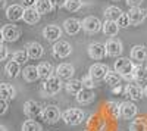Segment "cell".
Segmentation results:
<instances>
[{
	"instance_id": "1",
	"label": "cell",
	"mask_w": 147,
	"mask_h": 131,
	"mask_svg": "<svg viewBox=\"0 0 147 131\" xmlns=\"http://www.w3.org/2000/svg\"><path fill=\"white\" fill-rule=\"evenodd\" d=\"M115 71L127 81H131L134 80V68H136V65L132 63V61H129V57H118L115 61Z\"/></svg>"
},
{
	"instance_id": "2",
	"label": "cell",
	"mask_w": 147,
	"mask_h": 131,
	"mask_svg": "<svg viewBox=\"0 0 147 131\" xmlns=\"http://www.w3.org/2000/svg\"><path fill=\"white\" fill-rule=\"evenodd\" d=\"M84 111L82 109H78V108H71V109H66L63 113H62V120L65 121V124L68 125H80L82 121H84Z\"/></svg>"
},
{
	"instance_id": "3",
	"label": "cell",
	"mask_w": 147,
	"mask_h": 131,
	"mask_svg": "<svg viewBox=\"0 0 147 131\" xmlns=\"http://www.w3.org/2000/svg\"><path fill=\"white\" fill-rule=\"evenodd\" d=\"M43 112H44V108H41L35 100H28L24 105V113L30 120H35V121L40 120V118H43Z\"/></svg>"
},
{
	"instance_id": "4",
	"label": "cell",
	"mask_w": 147,
	"mask_h": 131,
	"mask_svg": "<svg viewBox=\"0 0 147 131\" xmlns=\"http://www.w3.org/2000/svg\"><path fill=\"white\" fill-rule=\"evenodd\" d=\"M62 78L59 77H50L47 78L44 82H43V91L47 94V96H55L57 94L60 90H62Z\"/></svg>"
},
{
	"instance_id": "5",
	"label": "cell",
	"mask_w": 147,
	"mask_h": 131,
	"mask_svg": "<svg viewBox=\"0 0 147 131\" xmlns=\"http://www.w3.org/2000/svg\"><path fill=\"white\" fill-rule=\"evenodd\" d=\"M2 40L3 41H16L19 37H21V30L16 27V25H3L2 30Z\"/></svg>"
},
{
	"instance_id": "6",
	"label": "cell",
	"mask_w": 147,
	"mask_h": 131,
	"mask_svg": "<svg viewBox=\"0 0 147 131\" xmlns=\"http://www.w3.org/2000/svg\"><path fill=\"white\" fill-rule=\"evenodd\" d=\"M102 28H103V24L100 22L99 18H96V16H87L82 21V30L87 31L88 34H96Z\"/></svg>"
},
{
	"instance_id": "7",
	"label": "cell",
	"mask_w": 147,
	"mask_h": 131,
	"mask_svg": "<svg viewBox=\"0 0 147 131\" xmlns=\"http://www.w3.org/2000/svg\"><path fill=\"white\" fill-rule=\"evenodd\" d=\"M60 118H62V113H60L59 108L55 105H49L44 108V112H43V120L49 124H55L57 122Z\"/></svg>"
},
{
	"instance_id": "8",
	"label": "cell",
	"mask_w": 147,
	"mask_h": 131,
	"mask_svg": "<svg viewBox=\"0 0 147 131\" xmlns=\"http://www.w3.org/2000/svg\"><path fill=\"white\" fill-rule=\"evenodd\" d=\"M72 52V47L68 41L65 40H59L55 43L53 46V55L55 57H59V59H63V57H68Z\"/></svg>"
},
{
	"instance_id": "9",
	"label": "cell",
	"mask_w": 147,
	"mask_h": 131,
	"mask_svg": "<svg viewBox=\"0 0 147 131\" xmlns=\"http://www.w3.org/2000/svg\"><path fill=\"white\" fill-rule=\"evenodd\" d=\"M106 52H107V56H110V57H119L121 56V53H122V43H121V40L119 38H109L107 41H106Z\"/></svg>"
},
{
	"instance_id": "10",
	"label": "cell",
	"mask_w": 147,
	"mask_h": 131,
	"mask_svg": "<svg viewBox=\"0 0 147 131\" xmlns=\"http://www.w3.org/2000/svg\"><path fill=\"white\" fill-rule=\"evenodd\" d=\"M137 112H138V108L136 103H132L129 100L121 103V118H124V120H132L137 115Z\"/></svg>"
},
{
	"instance_id": "11",
	"label": "cell",
	"mask_w": 147,
	"mask_h": 131,
	"mask_svg": "<svg viewBox=\"0 0 147 131\" xmlns=\"http://www.w3.org/2000/svg\"><path fill=\"white\" fill-rule=\"evenodd\" d=\"M43 37L47 41H59L60 37H62V28L57 25H47L43 30Z\"/></svg>"
},
{
	"instance_id": "12",
	"label": "cell",
	"mask_w": 147,
	"mask_h": 131,
	"mask_svg": "<svg viewBox=\"0 0 147 131\" xmlns=\"http://www.w3.org/2000/svg\"><path fill=\"white\" fill-rule=\"evenodd\" d=\"M106 55H107V52H106V46L105 44H102V43H91L88 46V56L91 59H94V61H100V59H103Z\"/></svg>"
},
{
	"instance_id": "13",
	"label": "cell",
	"mask_w": 147,
	"mask_h": 131,
	"mask_svg": "<svg viewBox=\"0 0 147 131\" xmlns=\"http://www.w3.org/2000/svg\"><path fill=\"white\" fill-rule=\"evenodd\" d=\"M128 16H129V21H131V25H140V24L147 18V12L143 10L141 7H131L129 12H128Z\"/></svg>"
},
{
	"instance_id": "14",
	"label": "cell",
	"mask_w": 147,
	"mask_h": 131,
	"mask_svg": "<svg viewBox=\"0 0 147 131\" xmlns=\"http://www.w3.org/2000/svg\"><path fill=\"white\" fill-rule=\"evenodd\" d=\"M24 14H25V9L22 5H12L6 9V18L9 21H19L24 18Z\"/></svg>"
},
{
	"instance_id": "15",
	"label": "cell",
	"mask_w": 147,
	"mask_h": 131,
	"mask_svg": "<svg viewBox=\"0 0 147 131\" xmlns=\"http://www.w3.org/2000/svg\"><path fill=\"white\" fill-rule=\"evenodd\" d=\"M131 59L138 63H146L147 62V47L146 46H134L131 49Z\"/></svg>"
},
{
	"instance_id": "16",
	"label": "cell",
	"mask_w": 147,
	"mask_h": 131,
	"mask_svg": "<svg viewBox=\"0 0 147 131\" xmlns=\"http://www.w3.org/2000/svg\"><path fill=\"white\" fill-rule=\"evenodd\" d=\"M109 72V68L105 65V63H94L90 66V75L96 80V81H99V80H105V77L107 75Z\"/></svg>"
},
{
	"instance_id": "17",
	"label": "cell",
	"mask_w": 147,
	"mask_h": 131,
	"mask_svg": "<svg viewBox=\"0 0 147 131\" xmlns=\"http://www.w3.org/2000/svg\"><path fill=\"white\" fill-rule=\"evenodd\" d=\"M125 94L131 100H140L144 96V88H141L138 84L129 82V84H127V87H125Z\"/></svg>"
},
{
	"instance_id": "18",
	"label": "cell",
	"mask_w": 147,
	"mask_h": 131,
	"mask_svg": "<svg viewBox=\"0 0 147 131\" xmlns=\"http://www.w3.org/2000/svg\"><path fill=\"white\" fill-rule=\"evenodd\" d=\"M82 27V22H80L77 18H68L65 22H63V30L69 34V35H75L80 32Z\"/></svg>"
},
{
	"instance_id": "19",
	"label": "cell",
	"mask_w": 147,
	"mask_h": 131,
	"mask_svg": "<svg viewBox=\"0 0 147 131\" xmlns=\"http://www.w3.org/2000/svg\"><path fill=\"white\" fill-rule=\"evenodd\" d=\"M74 74H75V68L71 63H60L56 68V77L62 78V80H71Z\"/></svg>"
},
{
	"instance_id": "20",
	"label": "cell",
	"mask_w": 147,
	"mask_h": 131,
	"mask_svg": "<svg viewBox=\"0 0 147 131\" xmlns=\"http://www.w3.org/2000/svg\"><path fill=\"white\" fill-rule=\"evenodd\" d=\"M94 99H96V94L90 88H84L77 94V102L80 105H90L91 102H94Z\"/></svg>"
},
{
	"instance_id": "21",
	"label": "cell",
	"mask_w": 147,
	"mask_h": 131,
	"mask_svg": "<svg viewBox=\"0 0 147 131\" xmlns=\"http://www.w3.org/2000/svg\"><path fill=\"white\" fill-rule=\"evenodd\" d=\"M27 52H28V56L30 59H40L44 53V49H43V46L40 43H37V41H32L28 44L27 47Z\"/></svg>"
},
{
	"instance_id": "22",
	"label": "cell",
	"mask_w": 147,
	"mask_h": 131,
	"mask_svg": "<svg viewBox=\"0 0 147 131\" xmlns=\"http://www.w3.org/2000/svg\"><path fill=\"white\" fill-rule=\"evenodd\" d=\"M102 31H103L105 35H107V37L112 38V37H115V35L118 34V31H119V25H118V22H115V21H109V19H106L105 24H103Z\"/></svg>"
},
{
	"instance_id": "23",
	"label": "cell",
	"mask_w": 147,
	"mask_h": 131,
	"mask_svg": "<svg viewBox=\"0 0 147 131\" xmlns=\"http://www.w3.org/2000/svg\"><path fill=\"white\" fill-rule=\"evenodd\" d=\"M22 75H24V80L28 81V82H34L40 78L38 69H37V66H32V65H28V66L24 68Z\"/></svg>"
},
{
	"instance_id": "24",
	"label": "cell",
	"mask_w": 147,
	"mask_h": 131,
	"mask_svg": "<svg viewBox=\"0 0 147 131\" xmlns=\"http://www.w3.org/2000/svg\"><path fill=\"white\" fill-rule=\"evenodd\" d=\"M40 14H38V10H37L35 7H28L25 9V14H24V21H25L27 24H30V25H35L37 22L40 21Z\"/></svg>"
},
{
	"instance_id": "25",
	"label": "cell",
	"mask_w": 147,
	"mask_h": 131,
	"mask_svg": "<svg viewBox=\"0 0 147 131\" xmlns=\"http://www.w3.org/2000/svg\"><path fill=\"white\" fill-rule=\"evenodd\" d=\"M15 94H16L15 88L10 84H7V82H3V84L0 86V99L12 100V99H15Z\"/></svg>"
},
{
	"instance_id": "26",
	"label": "cell",
	"mask_w": 147,
	"mask_h": 131,
	"mask_svg": "<svg viewBox=\"0 0 147 131\" xmlns=\"http://www.w3.org/2000/svg\"><path fill=\"white\" fill-rule=\"evenodd\" d=\"M5 71H6V75H7V77L15 78V77H18V75L22 72V69H21V63H19V62H16V61H10V62H7V65H6Z\"/></svg>"
},
{
	"instance_id": "27",
	"label": "cell",
	"mask_w": 147,
	"mask_h": 131,
	"mask_svg": "<svg viewBox=\"0 0 147 131\" xmlns=\"http://www.w3.org/2000/svg\"><path fill=\"white\" fill-rule=\"evenodd\" d=\"M65 87H66V91L68 93L75 94V96H77L80 91L84 90V84H82L81 80H69L66 84H65Z\"/></svg>"
},
{
	"instance_id": "28",
	"label": "cell",
	"mask_w": 147,
	"mask_h": 131,
	"mask_svg": "<svg viewBox=\"0 0 147 131\" xmlns=\"http://www.w3.org/2000/svg\"><path fill=\"white\" fill-rule=\"evenodd\" d=\"M132 75H134V80H136L137 82H144L147 80V66H144L143 63L136 65Z\"/></svg>"
},
{
	"instance_id": "29",
	"label": "cell",
	"mask_w": 147,
	"mask_h": 131,
	"mask_svg": "<svg viewBox=\"0 0 147 131\" xmlns=\"http://www.w3.org/2000/svg\"><path fill=\"white\" fill-rule=\"evenodd\" d=\"M37 69H38V74H40V78H50L53 77L52 72H53V66L52 63H49V62H41L37 65Z\"/></svg>"
},
{
	"instance_id": "30",
	"label": "cell",
	"mask_w": 147,
	"mask_h": 131,
	"mask_svg": "<svg viewBox=\"0 0 147 131\" xmlns=\"http://www.w3.org/2000/svg\"><path fill=\"white\" fill-rule=\"evenodd\" d=\"M124 14L118 6H109L106 10H105V16H106V19H109V21H118L119 19V16Z\"/></svg>"
},
{
	"instance_id": "31",
	"label": "cell",
	"mask_w": 147,
	"mask_h": 131,
	"mask_svg": "<svg viewBox=\"0 0 147 131\" xmlns=\"http://www.w3.org/2000/svg\"><path fill=\"white\" fill-rule=\"evenodd\" d=\"M121 80L122 77L116 72V71H109L107 75L105 77V81H106V84H109L110 87H116L121 84Z\"/></svg>"
},
{
	"instance_id": "32",
	"label": "cell",
	"mask_w": 147,
	"mask_h": 131,
	"mask_svg": "<svg viewBox=\"0 0 147 131\" xmlns=\"http://www.w3.org/2000/svg\"><path fill=\"white\" fill-rule=\"evenodd\" d=\"M35 9L38 10L40 15H47V14H50V12H52L53 6L50 3V0H38V2H37Z\"/></svg>"
},
{
	"instance_id": "33",
	"label": "cell",
	"mask_w": 147,
	"mask_h": 131,
	"mask_svg": "<svg viewBox=\"0 0 147 131\" xmlns=\"http://www.w3.org/2000/svg\"><path fill=\"white\" fill-rule=\"evenodd\" d=\"M131 131H147V121L143 120V118H138V120H134L129 125Z\"/></svg>"
},
{
	"instance_id": "34",
	"label": "cell",
	"mask_w": 147,
	"mask_h": 131,
	"mask_svg": "<svg viewBox=\"0 0 147 131\" xmlns=\"http://www.w3.org/2000/svg\"><path fill=\"white\" fill-rule=\"evenodd\" d=\"M22 131H43L41 125L34 121V120H28L22 124Z\"/></svg>"
},
{
	"instance_id": "35",
	"label": "cell",
	"mask_w": 147,
	"mask_h": 131,
	"mask_svg": "<svg viewBox=\"0 0 147 131\" xmlns=\"http://www.w3.org/2000/svg\"><path fill=\"white\" fill-rule=\"evenodd\" d=\"M82 7V2L81 0H66L65 3V9L69 12H77Z\"/></svg>"
},
{
	"instance_id": "36",
	"label": "cell",
	"mask_w": 147,
	"mask_h": 131,
	"mask_svg": "<svg viewBox=\"0 0 147 131\" xmlns=\"http://www.w3.org/2000/svg\"><path fill=\"white\" fill-rule=\"evenodd\" d=\"M107 111H109V113L112 115L113 118H118V116H121V103L118 105L116 102H109L107 103Z\"/></svg>"
},
{
	"instance_id": "37",
	"label": "cell",
	"mask_w": 147,
	"mask_h": 131,
	"mask_svg": "<svg viewBox=\"0 0 147 131\" xmlns=\"http://www.w3.org/2000/svg\"><path fill=\"white\" fill-rule=\"evenodd\" d=\"M13 61H16V62H19V63H25L27 61H28V52L27 50H18V52H15L13 53Z\"/></svg>"
},
{
	"instance_id": "38",
	"label": "cell",
	"mask_w": 147,
	"mask_h": 131,
	"mask_svg": "<svg viewBox=\"0 0 147 131\" xmlns=\"http://www.w3.org/2000/svg\"><path fill=\"white\" fill-rule=\"evenodd\" d=\"M116 22H118L119 28H128V27L131 25V21H129V16H128V14H122Z\"/></svg>"
},
{
	"instance_id": "39",
	"label": "cell",
	"mask_w": 147,
	"mask_h": 131,
	"mask_svg": "<svg viewBox=\"0 0 147 131\" xmlns=\"http://www.w3.org/2000/svg\"><path fill=\"white\" fill-rule=\"evenodd\" d=\"M82 84H84V88H90V90H93L94 88V86H96V80L88 74V75H85L82 80Z\"/></svg>"
},
{
	"instance_id": "40",
	"label": "cell",
	"mask_w": 147,
	"mask_h": 131,
	"mask_svg": "<svg viewBox=\"0 0 147 131\" xmlns=\"http://www.w3.org/2000/svg\"><path fill=\"white\" fill-rule=\"evenodd\" d=\"M37 2L38 0H22V6L28 9V7H35L37 6Z\"/></svg>"
},
{
	"instance_id": "41",
	"label": "cell",
	"mask_w": 147,
	"mask_h": 131,
	"mask_svg": "<svg viewBox=\"0 0 147 131\" xmlns=\"http://www.w3.org/2000/svg\"><path fill=\"white\" fill-rule=\"evenodd\" d=\"M50 3L55 9H59V7H65L66 0H50Z\"/></svg>"
},
{
	"instance_id": "42",
	"label": "cell",
	"mask_w": 147,
	"mask_h": 131,
	"mask_svg": "<svg viewBox=\"0 0 147 131\" xmlns=\"http://www.w3.org/2000/svg\"><path fill=\"white\" fill-rule=\"evenodd\" d=\"M7 57V47L5 44L0 46V61H6Z\"/></svg>"
},
{
	"instance_id": "43",
	"label": "cell",
	"mask_w": 147,
	"mask_h": 131,
	"mask_svg": "<svg viewBox=\"0 0 147 131\" xmlns=\"http://www.w3.org/2000/svg\"><path fill=\"white\" fill-rule=\"evenodd\" d=\"M7 111V100L0 99V115H5Z\"/></svg>"
},
{
	"instance_id": "44",
	"label": "cell",
	"mask_w": 147,
	"mask_h": 131,
	"mask_svg": "<svg viewBox=\"0 0 147 131\" xmlns=\"http://www.w3.org/2000/svg\"><path fill=\"white\" fill-rule=\"evenodd\" d=\"M143 0H127V5L131 6V7H138L141 5Z\"/></svg>"
},
{
	"instance_id": "45",
	"label": "cell",
	"mask_w": 147,
	"mask_h": 131,
	"mask_svg": "<svg viewBox=\"0 0 147 131\" xmlns=\"http://www.w3.org/2000/svg\"><path fill=\"white\" fill-rule=\"evenodd\" d=\"M0 5H2V7H5V6H6V0H2V2H0Z\"/></svg>"
},
{
	"instance_id": "46",
	"label": "cell",
	"mask_w": 147,
	"mask_h": 131,
	"mask_svg": "<svg viewBox=\"0 0 147 131\" xmlns=\"http://www.w3.org/2000/svg\"><path fill=\"white\" fill-rule=\"evenodd\" d=\"M0 131H6V127H5V125H2V127H0Z\"/></svg>"
},
{
	"instance_id": "47",
	"label": "cell",
	"mask_w": 147,
	"mask_h": 131,
	"mask_svg": "<svg viewBox=\"0 0 147 131\" xmlns=\"http://www.w3.org/2000/svg\"><path fill=\"white\" fill-rule=\"evenodd\" d=\"M144 96H146V97H147V86H146V87H144Z\"/></svg>"
},
{
	"instance_id": "48",
	"label": "cell",
	"mask_w": 147,
	"mask_h": 131,
	"mask_svg": "<svg viewBox=\"0 0 147 131\" xmlns=\"http://www.w3.org/2000/svg\"><path fill=\"white\" fill-rule=\"evenodd\" d=\"M115 2H119V0H115Z\"/></svg>"
}]
</instances>
